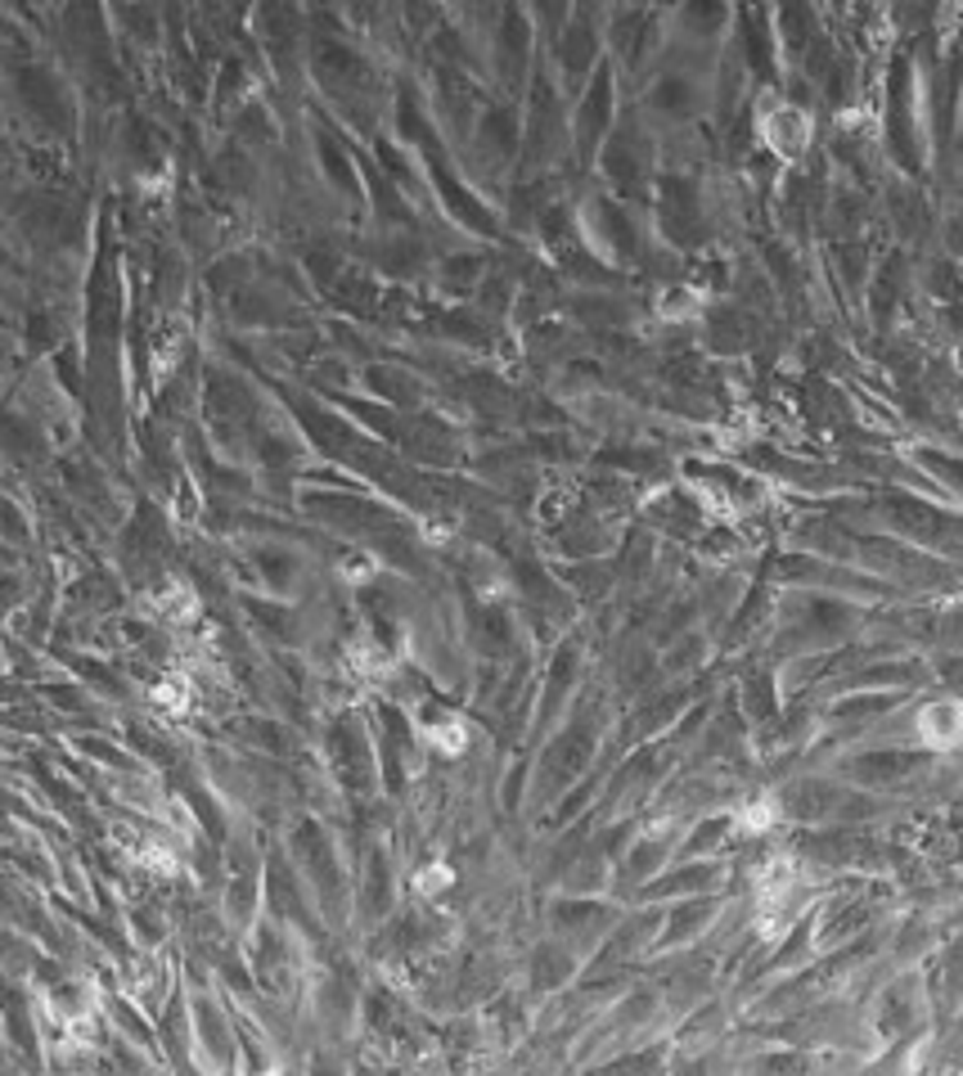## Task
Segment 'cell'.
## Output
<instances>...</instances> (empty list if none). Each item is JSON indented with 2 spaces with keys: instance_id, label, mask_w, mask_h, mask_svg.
Wrapping results in <instances>:
<instances>
[{
  "instance_id": "cell-1",
  "label": "cell",
  "mask_w": 963,
  "mask_h": 1076,
  "mask_svg": "<svg viewBox=\"0 0 963 1076\" xmlns=\"http://www.w3.org/2000/svg\"><path fill=\"white\" fill-rule=\"evenodd\" d=\"M752 136L779 163H801L815 145V113L801 100H784L779 91H766L752 113Z\"/></svg>"
},
{
  "instance_id": "cell-3",
  "label": "cell",
  "mask_w": 963,
  "mask_h": 1076,
  "mask_svg": "<svg viewBox=\"0 0 963 1076\" xmlns=\"http://www.w3.org/2000/svg\"><path fill=\"white\" fill-rule=\"evenodd\" d=\"M451 883H455L451 865L433 860V865H424V869H420V879H415V892H420V897H437V892H446Z\"/></svg>"
},
{
  "instance_id": "cell-2",
  "label": "cell",
  "mask_w": 963,
  "mask_h": 1076,
  "mask_svg": "<svg viewBox=\"0 0 963 1076\" xmlns=\"http://www.w3.org/2000/svg\"><path fill=\"white\" fill-rule=\"evenodd\" d=\"M914 744L923 753H959L963 748V699L941 694L914 712Z\"/></svg>"
}]
</instances>
